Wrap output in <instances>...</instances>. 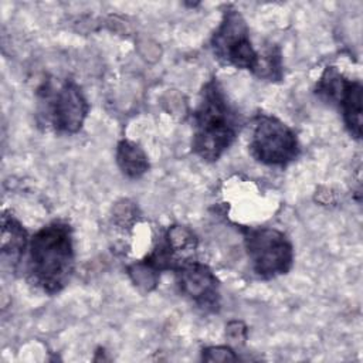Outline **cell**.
Listing matches in <instances>:
<instances>
[{
  "label": "cell",
  "instance_id": "cell-10",
  "mask_svg": "<svg viewBox=\"0 0 363 363\" xmlns=\"http://www.w3.org/2000/svg\"><path fill=\"white\" fill-rule=\"evenodd\" d=\"M116 162L122 173L130 179H138L149 169V162L139 145L130 140H122L116 149Z\"/></svg>",
  "mask_w": 363,
  "mask_h": 363
},
{
  "label": "cell",
  "instance_id": "cell-12",
  "mask_svg": "<svg viewBox=\"0 0 363 363\" xmlns=\"http://www.w3.org/2000/svg\"><path fill=\"white\" fill-rule=\"evenodd\" d=\"M227 333L233 340L237 339H245V326L241 322H231L227 326Z\"/></svg>",
  "mask_w": 363,
  "mask_h": 363
},
{
  "label": "cell",
  "instance_id": "cell-2",
  "mask_svg": "<svg viewBox=\"0 0 363 363\" xmlns=\"http://www.w3.org/2000/svg\"><path fill=\"white\" fill-rule=\"evenodd\" d=\"M240 132L237 111L216 78L206 82L193 112V152L206 162L217 160Z\"/></svg>",
  "mask_w": 363,
  "mask_h": 363
},
{
  "label": "cell",
  "instance_id": "cell-1",
  "mask_svg": "<svg viewBox=\"0 0 363 363\" xmlns=\"http://www.w3.org/2000/svg\"><path fill=\"white\" fill-rule=\"evenodd\" d=\"M27 274L45 294L60 292L74 271L71 227L60 220L41 227L28 241Z\"/></svg>",
  "mask_w": 363,
  "mask_h": 363
},
{
  "label": "cell",
  "instance_id": "cell-7",
  "mask_svg": "<svg viewBox=\"0 0 363 363\" xmlns=\"http://www.w3.org/2000/svg\"><path fill=\"white\" fill-rule=\"evenodd\" d=\"M316 91L325 99L339 105L349 132L359 139L362 136V84L345 78L335 67H328L316 84Z\"/></svg>",
  "mask_w": 363,
  "mask_h": 363
},
{
  "label": "cell",
  "instance_id": "cell-11",
  "mask_svg": "<svg viewBox=\"0 0 363 363\" xmlns=\"http://www.w3.org/2000/svg\"><path fill=\"white\" fill-rule=\"evenodd\" d=\"M203 359L210 362H225V360H237V356L233 353L231 349L217 346V347H208L203 350Z\"/></svg>",
  "mask_w": 363,
  "mask_h": 363
},
{
  "label": "cell",
  "instance_id": "cell-6",
  "mask_svg": "<svg viewBox=\"0 0 363 363\" xmlns=\"http://www.w3.org/2000/svg\"><path fill=\"white\" fill-rule=\"evenodd\" d=\"M44 101L48 121L57 132L75 133L81 129L88 113V102L75 82L65 81L58 88L45 85Z\"/></svg>",
  "mask_w": 363,
  "mask_h": 363
},
{
  "label": "cell",
  "instance_id": "cell-9",
  "mask_svg": "<svg viewBox=\"0 0 363 363\" xmlns=\"http://www.w3.org/2000/svg\"><path fill=\"white\" fill-rule=\"evenodd\" d=\"M27 233L23 225L7 213L1 216V255L6 262L13 268L24 258L26 250L28 247Z\"/></svg>",
  "mask_w": 363,
  "mask_h": 363
},
{
  "label": "cell",
  "instance_id": "cell-8",
  "mask_svg": "<svg viewBox=\"0 0 363 363\" xmlns=\"http://www.w3.org/2000/svg\"><path fill=\"white\" fill-rule=\"evenodd\" d=\"M174 271L177 286L184 296L206 312H216L218 309V282L207 265L189 259Z\"/></svg>",
  "mask_w": 363,
  "mask_h": 363
},
{
  "label": "cell",
  "instance_id": "cell-5",
  "mask_svg": "<svg viewBox=\"0 0 363 363\" xmlns=\"http://www.w3.org/2000/svg\"><path fill=\"white\" fill-rule=\"evenodd\" d=\"M251 155L268 166H285L299 153L295 132L272 115L259 113L250 139Z\"/></svg>",
  "mask_w": 363,
  "mask_h": 363
},
{
  "label": "cell",
  "instance_id": "cell-4",
  "mask_svg": "<svg viewBox=\"0 0 363 363\" xmlns=\"http://www.w3.org/2000/svg\"><path fill=\"white\" fill-rule=\"evenodd\" d=\"M242 234L252 269L259 278H275L291 269L294 248L282 231L268 227H247Z\"/></svg>",
  "mask_w": 363,
  "mask_h": 363
},
{
  "label": "cell",
  "instance_id": "cell-3",
  "mask_svg": "<svg viewBox=\"0 0 363 363\" xmlns=\"http://www.w3.org/2000/svg\"><path fill=\"white\" fill-rule=\"evenodd\" d=\"M214 55L225 65L250 69L259 77L279 78V54L269 51L262 58L254 50L248 27L241 13L234 7H227L223 20L211 38Z\"/></svg>",
  "mask_w": 363,
  "mask_h": 363
}]
</instances>
